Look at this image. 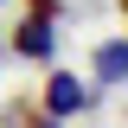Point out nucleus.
I'll return each instance as SVG.
<instances>
[{
    "instance_id": "1",
    "label": "nucleus",
    "mask_w": 128,
    "mask_h": 128,
    "mask_svg": "<svg viewBox=\"0 0 128 128\" xmlns=\"http://www.w3.org/2000/svg\"><path fill=\"white\" fill-rule=\"evenodd\" d=\"M13 51H19V58H51V51H58V32H51V6H38L32 19H19V32H13Z\"/></svg>"
},
{
    "instance_id": "3",
    "label": "nucleus",
    "mask_w": 128,
    "mask_h": 128,
    "mask_svg": "<svg viewBox=\"0 0 128 128\" xmlns=\"http://www.w3.org/2000/svg\"><path fill=\"white\" fill-rule=\"evenodd\" d=\"M96 83H128V38H109V45H96Z\"/></svg>"
},
{
    "instance_id": "5",
    "label": "nucleus",
    "mask_w": 128,
    "mask_h": 128,
    "mask_svg": "<svg viewBox=\"0 0 128 128\" xmlns=\"http://www.w3.org/2000/svg\"><path fill=\"white\" fill-rule=\"evenodd\" d=\"M122 13H128V0H122Z\"/></svg>"
},
{
    "instance_id": "4",
    "label": "nucleus",
    "mask_w": 128,
    "mask_h": 128,
    "mask_svg": "<svg viewBox=\"0 0 128 128\" xmlns=\"http://www.w3.org/2000/svg\"><path fill=\"white\" fill-rule=\"evenodd\" d=\"M32 128H58V115H45V122H32Z\"/></svg>"
},
{
    "instance_id": "2",
    "label": "nucleus",
    "mask_w": 128,
    "mask_h": 128,
    "mask_svg": "<svg viewBox=\"0 0 128 128\" xmlns=\"http://www.w3.org/2000/svg\"><path fill=\"white\" fill-rule=\"evenodd\" d=\"M77 109H90V90H83L70 70H58V77L45 83V115H58V122H64V115H77Z\"/></svg>"
}]
</instances>
